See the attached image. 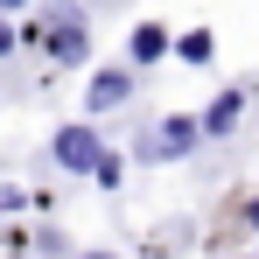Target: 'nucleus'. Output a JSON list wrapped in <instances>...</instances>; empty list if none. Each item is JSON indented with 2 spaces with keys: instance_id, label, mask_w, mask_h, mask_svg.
I'll return each instance as SVG.
<instances>
[{
  "instance_id": "nucleus-1",
  "label": "nucleus",
  "mask_w": 259,
  "mask_h": 259,
  "mask_svg": "<svg viewBox=\"0 0 259 259\" xmlns=\"http://www.w3.org/2000/svg\"><path fill=\"white\" fill-rule=\"evenodd\" d=\"M196 140H203V119H189V112H168V119H154V126L140 133V154H147V161H182Z\"/></svg>"
},
{
  "instance_id": "nucleus-2",
  "label": "nucleus",
  "mask_w": 259,
  "mask_h": 259,
  "mask_svg": "<svg viewBox=\"0 0 259 259\" xmlns=\"http://www.w3.org/2000/svg\"><path fill=\"white\" fill-rule=\"evenodd\" d=\"M49 154H56V168H70V175H91L105 147H98V133H91V126H63L56 140H49Z\"/></svg>"
},
{
  "instance_id": "nucleus-3",
  "label": "nucleus",
  "mask_w": 259,
  "mask_h": 259,
  "mask_svg": "<svg viewBox=\"0 0 259 259\" xmlns=\"http://www.w3.org/2000/svg\"><path fill=\"white\" fill-rule=\"evenodd\" d=\"M42 42H49V63H84V56H91L84 14H63V21H49V28H42Z\"/></svg>"
},
{
  "instance_id": "nucleus-4",
  "label": "nucleus",
  "mask_w": 259,
  "mask_h": 259,
  "mask_svg": "<svg viewBox=\"0 0 259 259\" xmlns=\"http://www.w3.org/2000/svg\"><path fill=\"white\" fill-rule=\"evenodd\" d=\"M126 98H133V70H98L91 77V112H112Z\"/></svg>"
},
{
  "instance_id": "nucleus-5",
  "label": "nucleus",
  "mask_w": 259,
  "mask_h": 259,
  "mask_svg": "<svg viewBox=\"0 0 259 259\" xmlns=\"http://www.w3.org/2000/svg\"><path fill=\"white\" fill-rule=\"evenodd\" d=\"M238 112H245V91H217L210 112H203V133H210V140H224V133L238 126Z\"/></svg>"
},
{
  "instance_id": "nucleus-6",
  "label": "nucleus",
  "mask_w": 259,
  "mask_h": 259,
  "mask_svg": "<svg viewBox=\"0 0 259 259\" xmlns=\"http://www.w3.org/2000/svg\"><path fill=\"white\" fill-rule=\"evenodd\" d=\"M126 56H133V63H161V56H168V28L140 21V28H133V42H126Z\"/></svg>"
},
{
  "instance_id": "nucleus-7",
  "label": "nucleus",
  "mask_w": 259,
  "mask_h": 259,
  "mask_svg": "<svg viewBox=\"0 0 259 259\" xmlns=\"http://www.w3.org/2000/svg\"><path fill=\"white\" fill-rule=\"evenodd\" d=\"M175 56H182V63H210V35H203V28H196V35H182Z\"/></svg>"
},
{
  "instance_id": "nucleus-8",
  "label": "nucleus",
  "mask_w": 259,
  "mask_h": 259,
  "mask_svg": "<svg viewBox=\"0 0 259 259\" xmlns=\"http://www.w3.org/2000/svg\"><path fill=\"white\" fill-rule=\"evenodd\" d=\"M91 175H98V182H105V189H112V182H119V175H126V161H119V154H98V168H91Z\"/></svg>"
},
{
  "instance_id": "nucleus-9",
  "label": "nucleus",
  "mask_w": 259,
  "mask_h": 259,
  "mask_svg": "<svg viewBox=\"0 0 259 259\" xmlns=\"http://www.w3.org/2000/svg\"><path fill=\"white\" fill-rule=\"evenodd\" d=\"M0 56H14V28L7 21H0Z\"/></svg>"
},
{
  "instance_id": "nucleus-10",
  "label": "nucleus",
  "mask_w": 259,
  "mask_h": 259,
  "mask_svg": "<svg viewBox=\"0 0 259 259\" xmlns=\"http://www.w3.org/2000/svg\"><path fill=\"white\" fill-rule=\"evenodd\" d=\"M245 217H252V231H259V196H252V203H245Z\"/></svg>"
},
{
  "instance_id": "nucleus-11",
  "label": "nucleus",
  "mask_w": 259,
  "mask_h": 259,
  "mask_svg": "<svg viewBox=\"0 0 259 259\" xmlns=\"http://www.w3.org/2000/svg\"><path fill=\"white\" fill-rule=\"evenodd\" d=\"M77 259H119V252H77Z\"/></svg>"
},
{
  "instance_id": "nucleus-12",
  "label": "nucleus",
  "mask_w": 259,
  "mask_h": 259,
  "mask_svg": "<svg viewBox=\"0 0 259 259\" xmlns=\"http://www.w3.org/2000/svg\"><path fill=\"white\" fill-rule=\"evenodd\" d=\"M7 7H21V0H7Z\"/></svg>"
}]
</instances>
